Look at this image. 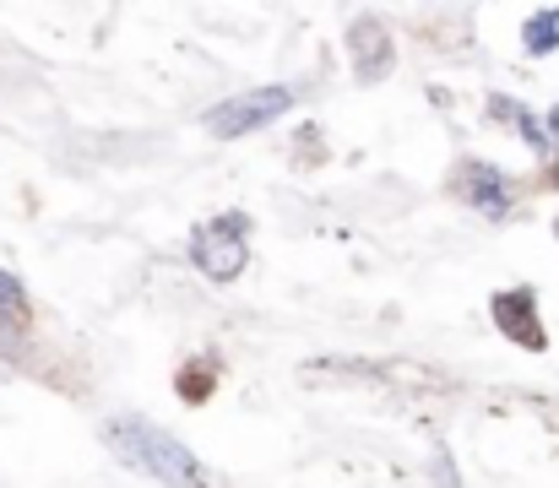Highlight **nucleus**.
I'll return each mask as SVG.
<instances>
[{
	"label": "nucleus",
	"instance_id": "nucleus-10",
	"mask_svg": "<svg viewBox=\"0 0 559 488\" xmlns=\"http://www.w3.org/2000/svg\"><path fill=\"white\" fill-rule=\"evenodd\" d=\"M549 185H555V190H559V158H555V168H549Z\"/></svg>",
	"mask_w": 559,
	"mask_h": 488
},
{
	"label": "nucleus",
	"instance_id": "nucleus-1",
	"mask_svg": "<svg viewBox=\"0 0 559 488\" xmlns=\"http://www.w3.org/2000/svg\"><path fill=\"white\" fill-rule=\"evenodd\" d=\"M104 445H109L126 467L158 478L164 488H206V467L190 456L169 429H153V424H142V418H109V424H104Z\"/></svg>",
	"mask_w": 559,
	"mask_h": 488
},
{
	"label": "nucleus",
	"instance_id": "nucleus-6",
	"mask_svg": "<svg viewBox=\"0 0 559 488\" xmlns=\"http://www.w3.org/2000/svg\"><path fill=\"white\" fill-rule=\"evenodd\" d=\"M456 190H462V201L478 206L484 217H506V212H511V179H506L495 163H478V158L462 163Z\"/></svg>",
	"mask_w": 559,
	"mask_h": 488
},
{
	"label": "nucleus",
	"instance_id": "nucleus-3",
	"mask_svg": "<svg viewBox=\"0 0 559 488\" xmlns=\"http://www.w3.org/2000/svg\"><path fill=\"white\" fill-rule=\"evenodd\" d=\"M288 109H294V87H250V93H239V98L206 109L201 126H206L217 142H234V136H250V131L272 126V120L288 115Z\"/></svg>",
	"mask_w": 559,
	"mask_h": 488
},
{
	"label": "nucleus",
	"instance_id": "nucleus-4",
	"mask_svg": "<svg viewBox=\"0 0 559 488\" xmlns=\"http://www.w3.org/2000/svg\"><path fill=\"white\" fill-rule=\"evenodd\" d=\"M489 310H495V325L506 331V342H516L527 353H544L549 347V331L538 321V294L533 288H500Z\"/></svg>",
	"mask_w": 559,
	"mask_h": 488
},
{
	"label": "nucleus",
	"instance_id": "nucleus-5",
	"mask_svg": "<svg viewBox=\"0 0 559 488\" xmlns=\"http://www.w3.org/2000/svg\"><path fill=\"white\" fill-rule=\"evenodd\" d=\"M348 55H354V76H359V82H380V76H391V60H396V49H391V33H385V22L359 16V22L348 27Z\"/></svg>",
	"mask_w": 559,
	"mask_h": 488
},
{
	"label": "nucleus",
	"instance_id": "nucleus-12",
	"mask_svg": "<svg viewBox=\"0 0 559 488\" xmlns=\"http://www.w3.org/2000/svg\"><path fill=\"white\" fill-rule=\"evenodd\" d=\"M555 239H559V223H555Z\"/></svg>",
	"mask_w": 559,
	"mask_h": 488
},
{
	"label": "nucleus",
	"instance_id": "nucleus-7",
	"mask_svg": "<svg viewBox=\"0 0 559 488\" xmlns=\"http://www.w3.org/2000/svg\"><path fill=\"white\" fill-rule=\"evenodd\" d=\"M522 49H527V55H555L559 49V5L555 11H538V16L522 27Z\"/></svg>",
	"mask_w": 559,
	"mask_h": 488
},
{
	"label": "nucleus",
	"instance_id": "nucleus-9",
	"mask_svg": "<svg viewBox=\"0 0 559 488\" xmlns=\"http://www.w3.org/2000/svg\"><path fill=\"white\" fill-rule=\"evenodd\" d=\"M180 396L186 402H206L212 396V369H186L180 374Z\"/></svg>",
	"mask_w": 559,
	"mask_h": 488
},
{
	"label": "nucleus",
	"instance_id": "nucleus-11",
	"mask_svg": "<svg viewBox=\"0 0 559 488\" xmlns=\"http://www.w3.org/2000/svg\"><path fill=\"white\" fill-rule=\"evenodd\" d=\"M549 131H555V136H559V109H555V115H549Z\"/></svg>",
	"mask_w": 559,
	"mask_h": 488
},
{
	"label": "nucleus",
	"instance_id": "nucleus-2",
	"mask_svg": "<svg viewBox=\"0 0 559 488\" xmlns=\"http://www.w3.org/2000/svg\"><path fill=\"white\" fill-rule=\"evenodd\" d=\"M245 250H250V217L245 212H223V217L201 223L195 239H190V261L212 283H234L245 272Z\"/></svg>",
	"mask_w": 559,
	"mask_h": 488
},
{
	"label": "nucleus",
	"instance_id": "nucleus-8",
	"mask_svg": "<svg viewBox=\"0 0 559 488\" xmlns=\"http://www.w3.org/2000/svg\"><path fill=\"white\" fill-rule=\"evenodd\" d=\"M27 321V299H22V283L11 272H0V325H22Z\"/></svg>",
	"mask_w": 559,
	"mask_h": 488
}]
</instances>
